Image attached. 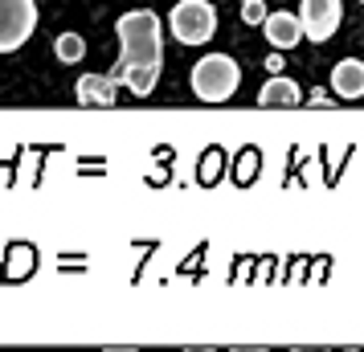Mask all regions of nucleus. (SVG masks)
<instances>
[{
	"mask_svg": "<svg viewBox=\"0 0 364 352\" xmlns=\"http://www.w3.org/2000/svg\"><path fill=\"white\" fill-rule=\"evenodd\" d=\"M266 70H270V74H282V50L266 58Z\"/></svg>",
	"mask_w": 364,
	"mask_h": 352,
	"instance_id": "f8f14e48",
	"label": "nucleus"
},
{
	"mask_svg": "<svg viewBox=\"0 0 364 352\" xmlns=\"http://www.w3.org/2000/svg\"><path fill=\"white\" fill-rule=\"evenodd\" d=\"M188 82H193V95L200 102H225L242 86V66L233 62L230 53H209V58H200L197 66H193Z\"/></svg>",
	"mask_w": 364,
	"mask_h": 352,
	"instance_id": "f03ea898",
	"label": "nucleus"
},
{
	"mask_svg": "<svg viewBox=\"0 0 364 352\" xmlns=\"http://www.w3.org/2000/svg\"><path fill=\"white\" fill-rule=\"evenodd\" d=\"M119 37V62H115V82L127 86L135 99H148L160 70H164V25L151 9H132L115 21Z\"/></svg>",
	"mask_w": 364,
	"mask_h": 352,
	"instance_id": "f257e3e1",
	"label": "nucleus"
},
{
	"mask_svg": "<svg viewBox=\"0 0 364 352\" xmlns=\"http://www.w3.org/2000/svg\"><path fill=\"white\" fill-rule=\"evenodd\" d=\"M74 95H78L82 107H115L119 82H115V74H82Z\"/></svg>",
	"mask_w": 364,
	"mask_h": 352,
	"instance_id": "0eeeda50",
	"label": "nucleus"
},
{
	"mask_svg": "<svg viewBox=\"0 0 364 352\" xmlns=\"http://www.w3.org/2000/svg\"><path fill=\"white\" fill-rule=\"evenodd\" d=\"M242 21H246V25H262L266 21L262 0H246V4H242Z\"/></svg>",
	"mask_w": 364,
	"mask_h": 352,
	"instance_id": "9b49d317",
	"label": "nucleus"
},
{
	"mask_svg": "<svg viewBox=\"0 0 364 352\" xmlns=\"http://www.w3.org/2000/svg\"><path fill=\"white\" fill-rule=\"evenodd\" d=\"M299 17H303L307 41H328V37L340 29V21H344V4H340V0H303Z\"/></svg>",
	"mask_w": 364,
	"mask_h": 352,
	"instance_id": "39448f33",
	"label": "nucleus"
},
{
	"mask_svg": "<svg viewBox=\"0 0 364 352\" xmlns=\"http://www.w3.org/2000/svg\"><path fill=\"white\" fill-rule=\"evenodd\" d=\"M168 25H172V37L176 41H184V46H205L217 33V13H213L209 0H181L172 9Z\"/></svg>",
	"mask_w": 364,
	"mask_h": 352,
	"instance_id": "7ed1b4c3",
	"label": "nucleus"
},
{
	"mask_svg": "<svg viewBox=\"0 0 364 352\" xmlns=\"http://www.w3.org/2000/svg\"><path fill=\"white\" fill-rule=\"evenodd\" d=\"M53 53H58V62L74 66V62H82L86 58V41L78 33H62L58 41H53Z\"/></svg>",
	"mask_w": 364,
	"mask_h": 352,
	"instance_id": "9d476101",
	"label": "nucleus"
},
{
	"mask_svg": "<svg viewBox=\"0 0 364 352\" xmlns=\"http://www.w3.org/2000/svg\"><path fill=\"white\" fill-rule=\"evenodd\" d=\"M37 29V0H0V53L21 50Z\"/></svg>",
	"mask_w": 364,
	"mask_h": 352,
	"instance_id": "20e7f679",
	"label": "nucleus"
},
{
	"mask_svg": "<svg viewBox=\"0 0 364 352\" xmlns=\"http://www.w3.org/2000/svg\"><path fill=\"white\" fill-rule=\"evenodd\" d=\"M307 102H328V90H323V86H319V90H311V95H307Z\"/></svg>",
	"mask_w": 364,
	"mask_h": 352,
	"instance_id": "ddd939ff",
	"label": "nucleus"
},
{
	"mask_svg": "<svg viewBox=\"0 0 364 352\" xmlns=\"http://www.w3.org/2000/svg\"><path fill=\"white\" fill-rule=\"evenodd\" d=\"M299 102H303V90L291 78H282V74H274L262 86V95H258V107H299Z\"/></svg>",
	"mask_w": 364,
	"mask_h": 352,
	"instance_id": "1a4fd4ad",
	"label": "nucleus"
},
{
	"mask_svg": "<svg viewBox=\"0 0 364 352\" xmlns=\"http://www.w3.org/2000/svg\"><path fill=\"white\" fill-rule=\"evenodd\" d=\"M331 90L340 99H364V62L360 58L336 62V70H331Z\"/></svg>",
	"mask_w": 364,
	"mask_h": 352,
	"instance_id": "6e6552de",
	"label": "nucleus"
},
{
	"mask_svg": "<svg viewBox=\"0 0 364 352\" xmlns=\"http://www.w3.org/2000/svg\"><path fill=\"white\" fill-rule=\"evenodd\" d=\"M360 4H364V0H360Z\"/></svg>",
	"mask_w": 364,
	"mask_h": 352,
	"instance_id": "2eb2a0df",
	"label": "nucleus"
},
{
	"mask_svg": "<svg viewBox=\"0 0 364 352\" xmlns=\"http://www.w3.org/2000/svg\"><path fill=\"white\" fill-rule=\"evenodd\" d=\"M266 29V41L274 46V50H295L299 41H303V17H295V13H270V17L262 21Z\"/></svg>",
	"mask_w": 364,
	"mask_h": 352,
	"instance_id": "423d86ee",
	"label": "nucleus"
},
{
	"mask_svg": "<svg viewBox=\"0 0 364 352\" xmlns=\"http://www.w3.org/2000/svg\"><path fill=\"white\" fill-rule=\"evenodd\" d=\"M242 4H246V0H242Z\"/></svg>",
	"mask_w": 364,
	"mask_h": 352,
	"instance_id": "4468645a",
	"label": "nucleus"
}]
</instances>
